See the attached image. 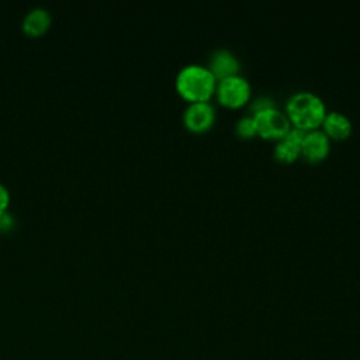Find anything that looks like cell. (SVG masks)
<instances>
[{"mask_svg":"<svg viewBox=\"0 0 360 360\" xmlns=\"http://www.w3.org/2000/svg\"><path fill=\"white\" fill-rule=\"evenodd\" d=\"M285 114L292 127L308 131L321 127L326 114V105L316 93L298 90L287 98Z\"/></svg>","mask_w":360,"mask_h":360,"instance_id":"1","label":"cell"},{"mask_svg":"<svg viewBox=\"0 0 360 360\" xmlns=\"http://www.w3.org/2000/svg\"><path fill=\"white\" fill-rule=\"evenodd\" d=\"M176 90L179 94L191 101H208L215 93L217 79L208 66L201 63H187L176 75Z\"/></svg>","mask_w":360,"mask_h":360,"instance_id":"2","label":"cell"},{"mask_svg":"<svg viewBox=\"0 0 360 360\" xmlns=\"http://www.w3.org/2000/svg\"><path fill=\"white\" fill-rule=\"evenodd\" d=\"M215 93L221 104L236 108L249 101L252 96V86L245 76L236 73L219 79L217 82Z\"/></svg>","mask_w":360,"mask_h":360,"instance_id":"3","label":"cell"},{"mask_svg":"<svg viewBox=\"0 0 360 360\" xmlns=\"http://www.w3.org/2000/svg\"><path fill=\"white\" fill-rule=\"evenodd\" d=\"M256 131L260 136L267 139H280L290 128L291 122L284 111L277 107H270L257 112H253Z\"/></svg>","mask_w":360,"mask_h":360,"instance_id":"4","label":"cell"},{"mask_svg":"<svg viewBox=\"0 0 360 360\" xmlns=\"http://www.w3.org/2000/svg\"><path fill=\"white\" fill-rule=\"evenodd\" d=\"M215 108L210 101H191L183 111L184 125L194 132H202L212 127Z\"/></svg>","mask_w":360,"mask_h":360,"instance_id":"5","label":"cell"},{"mask_svg":"<svg viewBox=\"0 0 360 360\" xmlns=\"http://www.w3.org/2000/svg\"><path fill=\"white\" fill-rule=\"evenodd\" d=\"M330 150V138L321 129H308L301 141V155L309 162H319Z\"/></svg>","mask_w":360,"mask_h":360,"instance_id":"6","label":"cell"},{"mask_svg":"<svg viewBox=\"0 0 360 360\" xmlns=\"http://www.w3.org/2000/svg\"><path fill=\"white\" fill-rule=\"evenodd\" d=\"M305 131L297 127H292L280 138L276 141L273 153L274 158L280 162H292L301 155V141L304 138Z\"/></svg>","mask_w":360,"mask_h":360,"instance_id":"7","label":"cell"},{"mask_svg":"<svg viewBox=\"0 0 360 360\" xmlns=\"http://www.w3.org/2000/svg\"><path fill=\"white\" fill-rule=\"evenodd\" d=\"M239 66H240V63H239L238 56L226 48L215 49L211 53L210 62H208V68L212 72V75L215 76L217 82L226 76L236 75L239 72Z\"/></svg>","mask_w":360,"mask_h":360,"instance_id":"8","label":"cell"},{"mask_svg":"<svg viewBox=\"0 0 360 360\" xmlns=\"http://www.w3.org/2000/svg\"><path fill=\"white\" fill-rule=\"evenodd\" d=\"M322 131L333 139L347 138L353 129L350 118L340 111H326L322 121Z\"/></svg>","mask_w":360,"mask_h":360,"instance_id":"9","label":"cell"},{"mask_svg":"<svg viewBox=\"0 0 360 360\" xmlns=\"http://www.w3.org/2000/svg\"><path fill=\"white\" fill-rule=\"evenodd\" d=\"M51 25V13L44 7L31 8L22 18V28L31 35H39Z\"/></svg>","mask_w":360,"mask_h":360,"instance_id":"10","label":"cell"},{"mask_svg":"<svg viewBox=\"0 0 360 360\" xmlns=\"http://www.w3.org/2000/svg\"><path fill=\"white\" fill-rule=\"evenodd\" d=\"M235 131L242 138H252L257 134L253 114L240 115L235 122Z\"/></svg>","mask_w":360,"mask_h":360,"instance_id":"11","label":"cell"},{"mask_svg":"<svg viewBox=\"0 0 360 360\" xmlns=\"http://www.w3.org/2000/svg\"><path fill=\"white\" fill-rule=\"evenodd\" d=\"M270 107H276V103L274 100L267 96V94H262V96H257L252 100L250 103V110L253 112H257V111H262V110H266V108H270ZM252 112V114H253Z\"/></svg>","mask_w":360,"mask_h":360,"instance_id":"12","label":"cell"},{"mask_svg":"<svg viewBox=\"0 0 360 360\" xmlns=\"http://www.w3.org/2000/svg\"><path fill=\"white\" fill-rule=\"evenodd\" d=\"M8 200H10L8 190L0 183V215L6 211V208L8 205Z\"/></svg>","mask_w":360,"mask_h":360,"instance_id":"13","label":"cell"},{"mask_svg":"<svg viewBox=\"0 0 360 360\" xmlns=\"http://www.w3.org/2000/svg\"><path fill=\"white\" fill-rule=\"evenodd\" d=\"M13 215L10 214V212H7V211H4L1 215H0V228L1 229H7V228H10L11 226V224H13Z\"/></svg>","mask_w":360,"mask_h":360,"instance_id":"14","label":"cell"}]
</instances>
